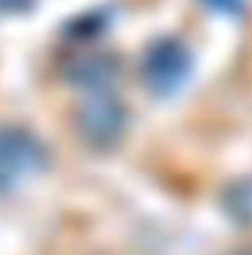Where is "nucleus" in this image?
Returning a JSON list of instances; mask_svg holds the SVG:
<instances>
[{"label": "nucleus", "mask_w": 252, "mask_h": 255, "mask_svg": "<svg viewBox=\"0 0 252 255\" xmlns=\"http://www.w3.org/2000/svg\"><path fill=\"white\" fill-rule=\"evenodd\" d=\"M190 71H193V54L175 36L154 39L145 48L142 63H139V77H142L145 89L151 95H160V98L175 95L187 83Z\"/></svg>", "instance_id": "nucleus-1"}, {"label": "nucleus", "mask_w": 252, "mask_h": 255, "mask_svg": "<svg viewBox=\"0 0 252 255\" xmlns=\"http://www.w3.org/2000/svg\"><path fill=\"white\" fill-rule=\"evenodd\" d=\"M48 163L42 139L21 125H0V193L39 175Z\"/></svg>", "instance_id": "nucleus-2"}, {"label": "nucleus", "mask_w": 252, "mask_h": 255, "mask_svg": "<svg viewBox=\"0 0 252 255\" xmlns=\"http://www.w3.org/2000/svg\"><path fill=\"white\" fill-rule=\"evenodd\" d=\"M74 122H77L80 136L92 148H110L125 133L127 110H125V104H122V98H116L110 89H98V92H89L77 104Z\"/></svg>", "instance_id": "nucleus-3"}, {"label": "nucleus", "mask_w": 252, "mask_h": 255, "mask_svg": "<svg viewBox=\"0 0 252 255\" xmlns=\"http://www.w3.org/2000/svg\"><path fill=\"white\" fill-rule=\"evenodd\" d=\"M116 74H119V63L110 54H83L68 65V77L89 92L110 89Z\"/></svg>", "instance_id": "nucleus-4"}, {"label": "nucleus", "mask_w": 252, "mask_h": 255, "mask_svg": "<svg viewBox=\"0 0 252 255\" xmlns=\"http://www.w3.org/2000/svg\"><path fill=\"white\" fill-rule=\"evenodd\" d=\"M226 211L238 223L252 226V178H244V181L229 187V193H226Z\"/></svg>", "instance_id": "nucleus-5"}, {"label": "nucleus", "mask_w": 252, "mask_h": 255, "mask_svg": "<svg viewBox=\"0 0 252 255\" xmlns=\"http://www.w3.org/2000/svg\"><path fill=\"white\" fill-rule=\"evenodd\" d=\"M36 0H0V12H27Z\"/></svg>", "instance_id": "nucleus-6"}, {"label": "nucleus", "mask_w": 252, "mask_h": 255, "mask_svg": "<svg viewBox=\"0 0 252 255\" xmlns=\"http://www.w3.org/2000/svg\"><path fill=\"white\" fill-rule=\"evenodd\" d=\"M211 3H214V6H220V9H235L241 0H211Z\"/></svg>", "instance_id": "nucleus-7"}]
</instances>
